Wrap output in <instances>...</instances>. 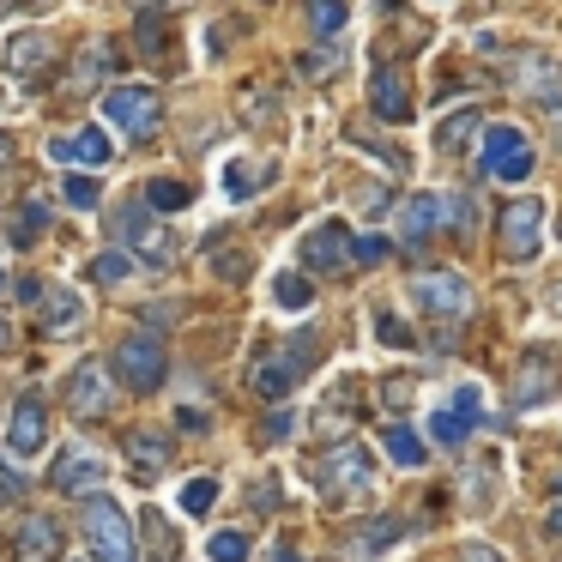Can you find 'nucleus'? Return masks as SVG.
Segmentation results:
<instances>
[{
    "mask_svg": "<svg viewBox=\"0 0 562 562\" xmlns=\"http://www.w3.org/2000/svg\"><path fill=\"white\" fill-rule=\"evenodd\" d=\"M477 164H484L490 182H526V176L538 170V151H532V139H526V127L490 122L484 139H477Z\"/></svg>",
    "mask_w": 562,
    "mask_h": 562,
    "instance_id": "1",
    "label": "nucleus"
},
{
    "mask_svg": "<svg viewBox=\"0 0 562 562\" xmlns=\"http://www.w3.org/2000/svg\"><path fill=\"white\" fill-rule=\"evenodd\" d=\"M86 538L98 562H139L134 520H127V508L115 496H86Z\"/></svg>",
    "mask_w": 562,
    "mask_h": 562,
    "instance_id": "2",
    "label": "nucleus"
},
{
    "mask_svg": "<svg viewBox=\"0 0 562 562\" xmlns=\"http://www.w3.org/2000/svg\"><path fill=\"white\" fill-rule=\"evenodd\" d=\"M315 477H321V490H327V502H363L369 490H375V465H369L363 441H333L315 460Z\"/></svg>",
    "mask_w": 562,
    "mask_h": 562,
    "instance_id": "3",
    "label": "nucleus"
},
{
    "mask_svg": "<svg viewBox=\"0 0 562 562\" xmlns=\"http://www.w3.org/2000/svg\"><path fill=\"white\" fill-rule=\"evenodd\" d=\"M496 248L508 267H532L538 248H544V200H532V194L508 200L496 218Z\"/></svg>",
    "mask_w": 562,
    "mask_h": 562,
    "instance_id": "4",
    "label": "nucleus"
},
{
    "mask_svg": "<svg viewBox=\"0 0 562 562\" xmlns=\"http://www.w3.org/2000/svg\"><path fill=\"white\" fill-rule=\"evenodd\" d=\"M412 296H417V308H424V315L441 321V327H453V321L472 315V279H465V272H448V267L417 272V279H412Z\"/></svg>",
    "mask_w": 562,
    "mask_h": 562,
    "instance_id": "5",
    "label": "nucleus"
},
{
    "mask_svg": "<svg viewBox=\"0 0 562 562\" xmlns=\"http://www.w3.org/2000/svg\"><path fill=\"white\" fill-rule=\"evenodd\" d=\"M67 405H74V417H86V424L115 417V375H110L103 357H86V363L67 375Z\"/></svg>",
    "mask_w": 562,
    "mask_h": 562,
    "instance_id": "6",
    "label": "nucleus"
},
{
    "mask_svg": "<svg viewBox=\"0 0 562 562\" xmlns=\"http://www.w3.org/2000/svg\"><path fill=\"white\" fill-rule=\"evenodd\" d=\"M477 424H484V393L465 381V387H453V400L429 417V441H441V448H465V441L477 436Z\"/></svg>",
    "mask_w": 562,
    "mask_h": 562,
    "instance_id": "7",
    "label": "nucleus"
},
{
    "mask_svg": "<svg viewBox=\"0 0 562 562\" xmlns=\"http://www.w3.org/2000/svg\"><path fill=\"white\" fill-rule=\"evenodd\" d=\"M103 115H110L115 134L146 139L151 127H158V91L151 86H110L103 91Z\"/></svg>",
    "mask_w": 562,
    "mask_h": 562,
    "instance_id": "8",
    "label": "nucleus"
},
{
    "mask_svg": "<svg viewBox=\"0 0 562 562\" xmlns=\"http://www.w3.org/2000/svg\"><path fill=\"white\" fill-rule=\"evenodd\" d=\"M115 375H122L134 393H158L164 387V339H151V333L122 339L115 345Z\"/></svg>",
    "mask_w": 562,
    "mask_h": 562,
    "instance_id": "9",
    "label": "nucleus"
},
{
    "mask_svg": "<svg viewBox=\"0 0 562 562\" xmlns=\"http://www.w3.org/2000/svg\"><path fill=\"white\" fill-rule=\"evenodd\" d=\"M146 212H151V206H127L122 218H115V243H122V248H139V260H146V267H170L182 243H176L170 231H158Z\"/></svg>",
    "mask_w": 562,
    "mask_h": 562,
    "instance_id": "10",
    "label": "nucleus"
},
{
    "mask_svg": "<svg viewBox=\"0 0 562 562\" xmlns=\"http://www.w3.org/2000/svg\"><path fill=\"white\" fill-rule=\"evenodd\" d=\"M351 243L357 236L345 231V218H321L315 231L303 236V272H345L357 260Z\"/></svg>",
    "mask_w": 562,
    "mask_h": 562,
    "instance_id": "11",
    "label": "nucleus"
},
{
    "mask_svg": "<svg viewBox=\"0 0 562 562\" xmlns=\"http://www.w3.org/2000/svg\"><path fill=\"white\" fill-rule=\"evenodd\" d=\"M55 37L49 31H19L13 43H7V74L19 79V86H43V79L55 74Z\"/></svg>",
    "mask_w": 562,
    "mask_h": 562,
    "instance_id": "12",
    "label": "nucleus"
},
{
    "mask_svg": "<svg viewBox=\"0 0 562 562\" xmlns=\"http://www.w3.org/2000/svg\"><path fill=\"white\" fill-rule=\"evenodd\" d=\"M0 448L13 453V460H37L43 448H49V417H43V405L31 400H13V412H7V441Z\"/></svg>",
    "mask_w": 562,
    "mask_h": 562,
    "instance_id": "13",
    "label": "nucleus"
},
{
    "mask_svg": "<svg viewBox=\"0 0 562 562\" xmlns=\"http://www.w3.org/2000/svg\"><path fill=\"white\" fill-rule=\"evenodd\" d=\"M369 115L387 122V127L412 122V86H405L400 67H375V74H369Z\"/></svg>",
    "mask_w": 562,
    "mask_h": 562,
    "instance_id": "14",
    "label": "nucleus"
},
{
    "mask_svg": "<svg viewBox=\"0 0 562 562\" xmlns=\"http://www.w3.org/2000/svg\"><path fill=\"white\" fill-rule=\"evenodd\" d=\"M103 477H110V460H103V453H91V448H74V453H61V460H55L49 484L67 490V496H91V490H103Z\"/></svg>",
    "mask_w": 562,
    "mask_h": 562,
    "instance_id": "15",
    "label": "nucleus"
},
{
    "mask_svg": "<svg viewBox=\"0 0 562 562\" xmlns=\"http://www.w3.org/2000/svg\"><path fill=\"white\" fill-rule=\"evenodd\" d=\"M110 134H103V127H79V134H61L49 146V158L61 164V170H103V164H110Z\"/></svg>",
    "mask_w": 562,
    "mask_h": 562,
    "instance_id": "16",
    "label": "nucleus"
},
{
    "mask_svg": "<svg viewBox=\"0 0 562 562\" xmlns=\"http://www.w3.org/2000/svg\"><path fill=\"white\" fill-rule=\"evenodd\" d=\"M550 387H557V357H550V351H526L520 357V375H514V405L532 412Z\"/></svg>",
    "mask_w": 562,
    "mask_h": 562,
    "instance_id": "17",
    "label": "nucleus"
},
{
    "mask_svg": "<svg viewBox=\"0 0 562 562\" xmlns=\"http://www.w3.org/2000/svg\"><path fill=\"white\" fill-rule=\"evenodd\" d=\"M55 550H61V526H55L49 514H25V520H19L13 562H55Z\"/></svg>",
    "mask_w": 562,
    "mask_h": 562,
    "instance_id": "18",
    "label": "nucleus"
},
{
    "mask_svg": "<svg viewBox=\"0 0 562 562\" xmlns=\"http://www.w3.org/2000/svg\"><path fill=\"white\" fill-rule=\"evenodd\" d=\"M436 231H448V218H441V194H412V200H405V212H400V236H405V248L429 243Z\"/></svg>",
    "mask_w": 562,
    "mask_h": 562,
    "instance_id": "19",
    "label": "nucleus"
},
{
    "mask_svg": "<svg viewBox=\"0 0 562 562\" xmlns=\"http://www.w3.org/2000/svg\"><path fill=\"white\" fill-rule=\"evenodd\" d=\"M520 91L538 110H562V67H550L544 55H526L520 61Z\"/></svg>",
    "mask_w": 562,
    "mask_h": 562,
    "instance_id": "20",
    "label": "nucleus"
},
{
    "mask_svg": "<svg viewBox=\"0 0 562 562\" xmlns=\"http://www.w3.org/2000/svg\"><path fill=\"white\" fill-rule=\"evenodd\" d=\"M272 176H279V170H272V164H248V158H231V164H224V194H231V200H248V194H255V188H267Z\"/></svg>",
    "mask_w": 562,
    "mask_h": 562,
    "instance_id": "21",
    "label": "nucleus"
},
{
    "mask_svg": "<svg viewBox=\"0 0 562 562\" xmlns=\"http://www.w3.org/2000/svg\"><path fill=\"white\" fill-rule=\"evenodd\" d=\"M381 441H387V460H393V465H405V472H424V465H429V448L417 441V429H412V424H393Z\"/></svg>",
    "mask_w": 562,
    "mask_h": 562,
    "instance_id": "22",
    "label": "nucleus"
},
{
    "mask_svg": "<svg viewBox=\"0 0 562 562\" xmlns=\"http://www.w3.org/2000/svg\"><path fill=\"white\" fill-rule=\"evenodd\" d=\"M484 127H490V122H477V110L465 103L460 115H448V122L436 127V146H441V151H465L472 139H484Z\"/></svg>",
    "mask_w": 562,
    "mask_h": 562,
    "instance_id": "23",
    "label": "nucleus"
},
{
    "mask_svg": "<svg viewBox=\"0 0 562 562\" xmlns=\"http://www.w3.org/2000/svg\"><path fill=\"white\" fill-rule=\"evenodd\" d=\"M139 526H146L151 562H176V557H182V538H176V526L164 520V508H146V514H139Z\"/></svg>",
    "mask_w": 562,
    "mask_h": 562,
    "instance_id": "24",
    "label": "nucleus"
},
{
    "mask_svg": "<svg viewBox=\"0 0 562 562\" xmlns=\"http://www.w3.org/2000/svg\"><path fill=\"white\" fill-rule=\"evenodd\" d=\"M146 206L151 212H188V206H194V188H188L182 176H151V182H146Z\"/></svg>",
    "mask_w": 562,
    "mask_h": 562,
    "instance_id": "25",
    "label": "nucleus"
},
{
    "mask_svg": "<svg viewBox=\"0 0 562 562\" xmlns=\"http://www.w3.org/2000/svg\"><path fill=\"white\" fill-rule=\"evenodd\" d=\"M127 460H134L139 472H158V465H170V436H151V429L127 436Z\"/></svg>",
    "mask_w": 562,
    "mask_h": 562,
    "instance_id": "26",
    "label": "nucleus"
},
{
    "mask_svg": "<svg viewBox=\"0 0 562 562\" xmlns=\"http://www.w3.org/2000/svg\"><path fill=\"white\" fill-rule=\"evenodd\" d=\"M79 321H86V303H79L74 291H55V303H49V315H43V333L49 339H61V333H74Z\"/></svg>",
    "mask_w": 562,
    "mask_h": 562,
    "instance_id": "27",
    "label": "nucleus"
},
{
    "mask_svg": "<svg viewBox=\"0 0 562 562\" xmlns=\"http://www.w3.org/2000/svg\"><path fill=\"white\" fill-rule=\"evenodd\" d=\"M272 296H279V308L303 315V308L315 303V284H308V272H279V279H272Z\"/></svg>",
    "mask_w": 562,
    "mask_h": 562,
    "instance_id": "28",
    "label": "nucleus"
},
{
    "mask_svg": "<svg viewBox=\"0 0 562 562\" xmlns=\"http://www.w3.org/2000/svg\"><path fill=\"white\" fill-rule=\"evenodd\" d=\"M296 74H303L308 86H327L333 74H345V49H333V43L327 49H308L303 61H296Z\"/></svg>",
    "mask_w": 562,
    "mask_h": 562,
    "instance_id": "29",
    "label": "nucleus"
},
{
    "mask_svg": "<svg viewBox=\"0 0 562 562\" xmlns=\"http://www.w3.org/2000/svg\"><path fill=\"white\" fill-rule=\"evenodd\" d=\"M218 496H224L218 477H188V484H182V508L188 514H212V508H218Z\"/></svg>",
    "mask_w": 562,
    "mask_h": 562,
    "instance_id": "30",
    "label": "nucleus"
},
{
    "mask_svg": "<svg viewBox=\"0 0 562 562\" xmlns=\"http://www.w3.org/2000/svg\"><path fill=\"white\" fill-rule=\"evenodd\" d=\"M345 0H308V31H321V37H339L345 31Z\"/></svg>",
    "mask_w": 562,
    "mask_h": 562,
    "instance_id": "31",
    "label": "nucleus"
},
{
    "mask_svg": "<svg viewBox=\"0 0 562 562\" xmlns=\"http://www.w3.org/2000/svg\"><path fill=\"white\" fill-rule=\"evenodd\" d=\"M61 200H67V206H74V212H98V206H103V194H98V182H91V176H86V170H74V176H67V188H61Z\"/></svg>",
    "mask_w": 562,
    "mask_h": 562,
    "instance_id": "32",
    "label": "nucleus"
},
{
    "mask_svg": "<svg viewBox=\"0 0 562 562\" xmlns=\"http://www.w3.org/2000/svg\"><path fill=\"white\" fill-rule=\"evenodd\" d=\"M248 550H255V544H248V532H212L206 538V557L212 562H248Z\"/></svg>",
    "mask_w": 562,
    "mask_h": 562,
    "instance_id": "33",
    "label": "nucleus"
},
{
    "mask_svg": "<svg viewBox=\"0 0 562 562\" xmlns=\"http://www.w3.org/2000/svg\"><path fill=\"white\" fill-rule=\"evenodd\" d=\"M43 224H49V206H43V200H31V206L13 218V243H19V248H31V243L43 236Z\"/></svg>",
    "mask_w": 562,
    "mask_h": 562,
    "instance_id": "34",
    "label": "nucleus"
},
{
    "mask_svg": "<svg viewBox=\"0 0 562 562\" xmlns=\"http://www.w3.org/2000/svg\"><path fill=\"white\" fill-rule=\"evenodd\" d=\"M127 272H134V255H122V248H110V255L91 260V279H98V284H122Z\"/></svg>",
    "mask_w": 562,
    "mask_h": 562,
    "instance_id": "35",
    "label": "nucleus"
},
{
    "mask_svg": "<svg viewBox=\"0 0 562 562\" xmlns=\"http://www.w3.org/2000/svg\"><path fill=\"white\" fill-rule=\"evenodd\" d=\"M375 333H381V345H393V351H412V327H405V321L400 315H387V308H381V315H375Z\"/></svg>",
    "mask_w": 562,
    "mask_h": 562,
    "instance_id": "36",
    "label": "nucleus"
},
{
    "mask_svg": "<svg viewBox=\"0 0 562 562\" xmlns=\"http://www.w3.org/2000/svg\"><path fill=\"white\" fill-rule=\"evenodd\" d=\"M351 255H357V267H381V260L393 255V243H387V236H357Z\"/></svg>",
    "mask_w": 562,
    "mask_h": 562,
    "instance_id": "37",
    "label": "nucleus"
},
{
    "mask_svg": "<svg viewBox=\"0 0 562 562\" xmlns=\"http://www.w3.org/2000/svg\"><path fill=\"white\" fill-rule=\"evenodd\" d=\"M393 532H400V520H381V526H369V532H363V557H375V550H387V544H393Z\"/></svg>",
    "mask_w": 562,
    "mask_h": 562,
    "instance_id": "38",
    "label": "nucleus"
},
{
    "mask_svg": "<svg viewBox=\"0 0 562 562\" xmlns=\"http://www.w3.org/2000/svg\"><path fill=\"white\" fill-rule=\"evenodd\" d=\"M103 55H110V49H103V43H91V49H86V61H79V74H74V86H91V79H98Z\"/></svg>",
    "mask_w": 562,
    "mask_h": 562,
    "instance_id": "39",
    "label": "nucleus"
},
{
    "mask_svg": "<svg viewBox=\"0 0 562 562\" xmlns=\"http://www.w3.org/2000/svg\"><path fill=\"white\" fill-rule=\"evenodd\" d=\"M441 218L448 231H465V194H441Z\"/></svg>",
    "mask_w": 562,
    "mask_h": 562,
    "instance_id": "40",
    "label": "nucleus"
},
{
    "mask_svg": "<svg viewBox=\"0 0 562 562\" xmlns=\"http://www.w3.org/2000/svg\"><path fill=\"white\" fill-rule=\"evenodd\" d=\"M291 429H296V417H291V412H272L267 424H260V436H267V441H284Z\"/></svg>",
    "mask_w": 562,
    "mask_h": 562,
    "instance_id": "41",
    "label": "nucleus"
},
{
    "mask_svg": "<svg viewBox=\"0 0 562 562\" xmlns=\"http://www.w3.org/2000/svg\"><path fill=\"white\" fill-rule=\"evenodd\" d=\"M460 562H502V557H496L490 544H465V550H460Z\"/></svg>",
    "mask_w": 562,
    "mask_h": 562,
    "instance_id": "42",
    "label": "nucleus"
},
{
    "mask_svg": "<svg viewBox=\"0 0 562 562\" xmlns=\"http://www.w3.org/2000/svg\"><path fill=\"white\" fill-rule=\"evenodd\" d=\"M544 526H550V532L562 538V502H557V508H550V520H544Z\"/></svg>",
    "mask_w": 562,
    "mask_h": 562,
    "instance_id": "43",
    "label": "nucleus"
},
{
    "mask_svg": "<svg viewBox=\"0 0 562 562\" xmlns=\"http://www.w3.org/2000/svg\"><path fill=\"white\" fill-rule=\"evenodd\" d=\"M25 7H31V13H49V7H55V0H25Z\"/></svg>",
    "mask_w": 562,
    "mask_h": 562,
    "instance_id": "44",
    "label": "nucleus"
},
{
    "mask_svg": "<svg viewBox=\"0 0 562 562\" xmlns=\"http://www.w3.org/2000/svg\"><path fill=\"white\" fill-rule=\"evenodd\" d=\"M0 170H7V134H0Z\"/></svg>",
    "mask_w": 562,
    "mask_h": 562,
    "instance_id": "45",
    "label": "nucleus"
},
{
    "mask_svg": "<svg viewBox=\"0 0 562 562\" xmlns=\"http://www.w3.org/2000/svg\"><path fill=\"white\" fill-rule=\"evenodd\" d=\"M7 7H19V0H0V13H7Z\"/></svg>",
    "mask_w": 562,
    "mask_h": 562,
    "instance_id": "46",
    "label": "nucleus"
},
{
    "mask_svg": "<svg viewBox=\"0 0 562 562\" xmlns=\"http://www.w3.org/2000/svg\"><path fill=\"white\" fill-rule=\"evenodd\" d=\"M0 291H7V279H0Z\"/></svg>",
    "mask_w": 562,
    "mask_h": 562,
    "instance_id": "47",
    "label": "nucleus"
}]
</instances>
